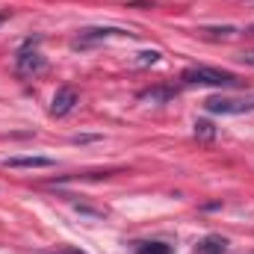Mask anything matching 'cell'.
Here are the masks:
<instances>
[{"label":"cell","instance_id":"6da1fadb","mask_svg":"<svg viewBox=\"0 0 254 254\" xmlns=\"http://www.w3.org/2000/svg\"><path fill=\"white\" fill-rule=\"evenodd\" d=\"M184 86H213V89H231L237 86V74L222 71V68H207V65H190L181 74Z\"/></svg>","mask_w":254,"mask_h":254},{"label":"cell","instance_id":"7a4b0ae2","mask_svg":"<svg viewBox=\"0 0 254 254\" xmlns=\"http://www.w3.org/2000/svg\"><path fill=\"white\" fill-rule=\"evenodd\" d=\"M204 110L213 116H243V113H254V95H213L204 101Z\"/></svg>","mask_w":254,"mask_h":254},{"label":"cell","instance_id":"3957f363","mask_svg":"<svg viewBox=\"0 0 254 254\" xmlns=\"http://www.w3.org/2000/svg\"><path fill=\"white\" fill-rule=\"evenodd\" d=\"M48 68V60L39 54V48L33 45V42H27L21 51H18V57H15V71L21 74V77H36V74H42Z\"/></svg>","mask_w":254,"mask_h":254},{"label":"cell","instance_id":"277c9868","mask_svg":"<svg viewBox=\"0 0 254 254\" xmlns=\"http://www.w3.org/2000/svg\"><path fill=\"white\" fill-rule=\"evenodd\" d=\"M77 104H80L77 89H74V86H60V89H57V95H54V101H51V116L63 119V116H68Z\"/></svg>","mask_w":254,"mask_h":254},{"label":"cell","instance_id":"5b68a950","mask_svg":"<svg viewBox=\"0 0 254 254\" xmlns=\"http://www.w3.org/2000/svg\"><path fill=\"white\" fill-rule=\"evenodd\" d=\"M110 36H130L122 27H89V30H80V36L74 39V48H89L95 42H104Z\"/></svg>","mask_w":254,"mask_h":254},{"label":"cell","instance_id":"8992f818","mask_svg":"<svg viewBox=\"0 0 254 254\" xmlns=\"http://www.w3.org/2000/svg\"><path fill=\"white\" fill-rule=\"evenodd\" d=\"M51 166H54V160L39 157V154H33V157H6L3 160V169H51Z\"/></svg>","mask_w":254,"mask_h":254},{"label":"cell","instance_id":"52a82bcc","mask_svg":"<svg viewBox=\"0 0 254 254\" xmlns=\"http://www.w3.org/2000/svg\"><path fill=\"white\" fill-rule=\"evenodd\" d=\"M175 95H178V89H172V86H154V89H145V92H139V101L166 104V101H172Z\"/></svg>","mask_w":254,"mask_h":254},{"label":"cell","instance_id":"ba28073f","mask_svg":"<svg viewBox=\"0 0 254 254\" xmlns=\"http://www.w3.org/2000/svg\"><path fill=\"white\" fill-rule=\"evenodd\" d=\"M228 252V243L222 240V237H204L201 243H198V254H225Z\"/></svg>","mask_w":254,"mask_h":254},{"label":"cell","instance_id":"9c48e42d","mask_svg":"<svg viewBox=\"0 0 254 254\" xmlns=\"http://www.w3.org/2000/svg\"><path fill=\"white\" fill-rule=\"evenodd\" d=\"M195 136L204 139V142H213V139H216V125H213V122H204V119L195 122Z\"/></svg>","mask_w":254,"mask_h":254},{"label":"cell","instance_id":"30bf717a","mask_svg":"<svg viewBox=\"0 0 254 254\" xmlns=\"http://www.w3.org/2000/svg\"><path fill=\"white\" fill-rule=\"evenodd\" d=\"M136 254H172V246L169 243H142Z\"/></svg>","mask_w":254,"mask_h":254},{"label":"cell","instance_id":"8fae6325","mask_svg":"<svg viewBox=\"0 0 254 254\" xmlns=\"http://www.w3.org/2000/svg\"><path fill=\"white\" fill-rule=\"evenodd\" d=\"M136 63H139V65H154V63H160V51H142Z\"/></svg>","mask_w":254,"mask_h":254},{"label":"cell","instance_id":"7c38bea8","mask_svg":"<svg viewBox=\"0 0 254 254\" xmlns=\"http://www.w3.org/2000/svg\"><path fill=\"white\" fill-rule=\"evenodd\" d=\"M54 254H86V252H80V249H71V246H65V249H57Z\"/></svg>","mask_w":254,"mask_h":254},{"label":"cell","instance_id":"4fadbf2b","mask_svg":"<svg viewBox=\"0 0 254 254\" xmlns=\"http://www.w3.org/2000/svg\"><path fill=\"white\" fill-rule=\"evenodd\" d=\"M240 60H243L246 65H252V68H254V51H246V54H243Z\"/></svg>","mask_w":254,"mask_h":254},{"label":"cell","instance_id":"5bb4252c","mask_svg":"<svg viewBox=\"0 0 254 254\" xmlns=\"http://www.w3.org/2000/svg\"><path fill=\"white\" fill-rule=\"evenodd\" d=\"M95 139H98V136H74L71 142H95Z\"/></svg>","mask_w":254,"mask_h":254},{"label":"cell","instance_id":"9a60e30c","mask_svg":"<svg viewBox=\"0 0 254 254\" xmlns=\"http://www.w3.org/2000/svg\"><path fill=\"white\" fill-rule=\"evenodd\" d=\"M249 33H252V36H254V27H252V30H249Z\"/></svg>","mask_w":254,"mask_h":254}]
</instances>
